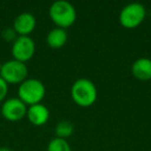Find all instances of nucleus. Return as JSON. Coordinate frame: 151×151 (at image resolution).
Here are the masks:
<instances>
[{"label": "nucleus", "instance_id": "nucleus-1", "mask_svg": "<svg viewBox=\"0 0 151 151\" xmlns=\"http://www.w3.org/2000/svg\"><path fill=\"white\" fill-rule=\"evenodd\" d=\"M73 101L82 108H88L97 99V89L92 81L88 79H79L75 81L70 89Z\"/></svg>", "mask_w": 151, "mask_h": 151}, {"label": "nucleus", "instance_id": "nucleus-2", "mask_svg": "<svg viewBox=\"0 0 151 151\" xmlns=\"http://www.w3.org/2000/svg\"><path fill=\"white\" fill-rule=\"evenodd\" d=\"M49 16L58 28L66 29L73 25L77 20V12L71 3L60 0L56 1L50 6Z\"/></svg>", "mask_w": 151, "mask_h": 151}, {"label": "nucleus", "instance_id": "nucleus-3", "mask_svg": "<svg viewBox=\"0 0 151 151\" xmlns=\"http://www.w3.org/2000/svg\"><path fill=\"white\" fill-rule=\"evenodd\" d=\"M46 94V88L42 81L37 79H26L18 89V99L26 106L40 104Z\"/></svg>", "mask_w": 151, "mask_h": 151}, {"label": "nucleus", "instance_id": "nucleus-4", "mask_svg": "<svg viewBox=\"0 0 151 151\" xmlns=\"http://www.w3.org/2000/svg\"><path fill=\"white\" fill-rule=\"evenodd\" d=\"M28 68L26 64L21 61L12 59L1 64L0 77L7 84H21L27 79Z\"/></svg>", "mask_w": 151, "mask_h": 151}, {"label": "nucleus", "instance_id": "nucleus-5", "mask_svg": "<svg viewBox=\"0 0 151 151\" xmlns=\"http://www.w3.org/2000/svg\"><path fill=\"white\" fill-rule=\"evenodd\" d=\"M146 18V9L141 3H129L121 9L119 22L126 29L139 27Z\"/></svg>", "mask_w": 151, "mask_h": 151}, {"label": "nucleus", "instance_id": "nucleus-6", "mask_svg": "<svg viewBox=\"0 0 151 151\" xmlns=\"http://www.w3.org/2000/svg\"><path fill=\"white\" fill-rule=\"evenodd\" d=\"M35 53V42L30 36H18L12 46L14 59L26 63Z\"/></svg>", "mask_w": 151, "mask_h": 151}, {"label": "nucleus", "instance_id": "nucleus-7", "mask_svg": "<svg viewBox=\"0 0 151 151\" xmlns=\"http://www.w3.org/2000/svg\"><path fill=\"white\" fill-rule=\"evenodd\" d=\"M1 114L9 121H19L27 114V106L18 97L7 99L2 104Z\"/></svg>", "mask_w": 151, "mask_h": 151}, {"label": "nucleus", "instance_id": "nucleus-8", "mask_svg": "<svg viewBox=\"0 0 151 151\" xmlns=\"http://www.w3.org/2000/svg\"><path fill=\"white\" fill-rule=\"evenodd\" d=\"M36 20L32 14L22 13L16 17L13 28L17 32L18 36H29V34L35 29Z\"/></svg>", "mask_w": 151, "mask_h": 151}, {"label": "nucleus", "instance_id": "nucleus-9", "mask_svg": "<svg viewBox=\"0 0 151 151\" xmlns=\"http://www.w3.org/2000/svg\"><path fill=\"white\" fill-rule=\"evenodd\" d=\"M27 116L30 123L35 126H42L46 124L50 117L48 108L42 104H36L27 108Z\"/></svg>", "mask_w": 151, "mask_h": 151}, {"label": "nucleus", "instance_id": "nucleus-10", "mask_svg": "<svg viewBox=\"0 0 151 151\" xmlns=\"http://www.w3.org/2000/svg\"><path fill=\"white\" fill-rule=\"evenodd\" d=\"M132 73L140 81L151 80V59L141 57L137 59L132 65Z\"/></svg>", "mask_w": 151, "mask_h": 151}, {"label": "nucleus", "instance_id": "nucleus-11", "mask_svg": "<svg viewBox=\"0 0 151 151\" xmlns=\"http://www.w3.org/2000/svg\"><path fill=\"white\" fill-rule=\"evenodd\" d=\"M66 30L62 28H54L47 35V44L52 49H60L66 44L67 42Z\"/></svg>", "mask_w": 151, "mask_h": 151}, {"label": "nucleus", "instance_id": "nucleus-12", "mask_svg": "<svg viewBox=\"0 0 151 151\" xmlns=\"http://www.w3.org/2000/svg\"><path fill=\"white\" fill-rule=\"evenodd\" d=\"M55 132H56V138L60 139H66L70 137L73 132V125L71 122L67 121V120H63L60 121L56 125L55 128Z\"/></svg>", "mask_w": 151, "mask_h": 151}, {"label": "nucleus", "instance_id": "nucleus-13", "mask_svg": "<svg viewBox=\"0 0 151 151\" xmlns=\"http://www.w3.org/2000/svg\"><path fill=\"white\" fill-rule=\"evenodd\" d=\"M48 151H71V148L66 140L55 138L49 143Z\"/></svg>", "mask_w": 151, "mask_h": 151}, {"label": "nucleus", "instance_id": "nucleus-14", "mask_svg": "<svg viewBox=\"0 0 151 151\" xmlns=\"http://www.w3.org/2000/svg\"><path fill=\"white\" fill-rule=\"evenodd\" d=\"M1 36L2 38L7 42H14L16 38L18 37L17 32L15 31L14 28H5L2 32H1Z\"/></svg>", "mask_w": 151, "mask_h": 151}, {"label": "nucleus", "instance_id": "nucleus-15", "mask_svg": "<svg viewBox=\"0 0 151 151\" xmlns=\"http://www.w3.org/2000/svg\"><path fill=\"white\" fill-rule=\"evenodd\" d=\"M7 92H9V84L0 77V103L5 101Z\"/></svg>", "mask_w": 151, "mask_h": 151}, {"label": "nucleus", "instance_id": "nucleus-16", "mask_svg": "<svg viewBox=\"0 0 151 151\" xmlns=\"http://www.w3.org/2000/svg\"><path fill=\"white\" fill-rule=\"evenodd\" d=\"M0 151H13L11 148H9V147H5V146H2L0 147Z\"/></svg>", "mask_w": 151, "mask_h": 151}, {"label": "nucleus", "instance_id": "nucleus-17", "mask_svg": "<svg viewBox=\"0 0 151 151\" xmlns=\"http://www.w3.org/2000/svg\"><path fill=\"white\" fill-rule=\"evenodd\" d=\"M0 70H1V63H0Z\"/></svg>", "mask_w": 151, "mask_h": 151}]
</instances>
